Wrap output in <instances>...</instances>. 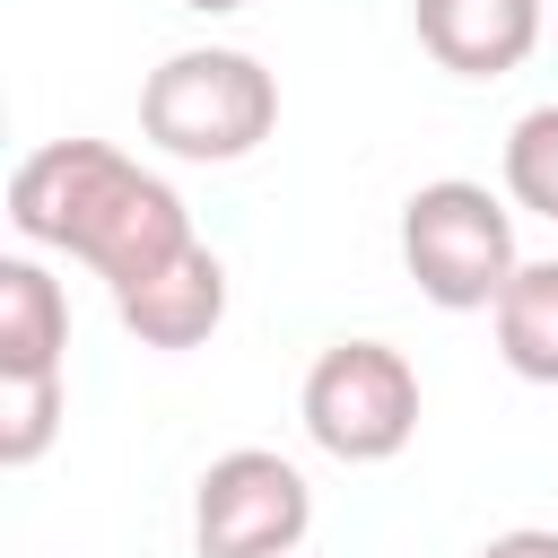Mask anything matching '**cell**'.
<instances>
[{"mask_svg": "<svg viewBox=\"0 0 558 558\" xmlns=\"http://www.w3.org/2000/svg\"><path fill=\"white\" fill-rule=\"evenodd\" d=\"M279 122V78L235 52V44H192V52H166L148 78H140V131L166 148V157H192V166H235L270 140Z\"/></svg>", "mask_w": 558, "mask_h": 558, "instance_id": "1", "label": "cell"}, {"mask_svg": "<svg viewBox=\"0 0 558 558\" xmlns=\"http://www.w3.org/2000/svg\"><path fill=\"white\" fill-rule=\"evenodd\" d=\"M401 270L418 279L427 305L445 314H480L506 296V279L523 270L514 262V218L497 209L488 183H462V174H436L401 201Z\"/></svg>", "mask_w": 558, "mask_h": 558, "instance_id": "2", "label": "cell"}, {"mask_svg": "<svg viewBox=\"0 0 558 558\" xmlns=\"http://www.w3.org/2000/svg\"><path fill=\"white\" fill-rule=\"evenodd\" d=\"M183 9H244V0H183Z\"/></svg>", "mask_w": 558, "mask_h": 558, "instance_id": "14", "label": "cell"}, {"mask_svg": "<svg viewBox=\"0 0 558 558\" xmlns=\"http://www.w3.org/2000/svg\"><path fill=\"white\" fill-rule=\"evenodd\" d=\"M61 349H70V305H61L52 270L9 253L0 262V384L61 375Z\"/></svg>", "mask_w": 558, "mask_h": 558, "instance_id": "9", "label": "cell"}, {"mask_svg": "<svg viewBox=\"0 0 558 558\" xmlns=\"http://www.w3.org/2000/svg\"><path fill=\"white\" fill-rule=\"evenodd\" d=\"M480 558H558V532H541V523H514V532H497Z\"/></svg>", "mask_w": 558, "mask_h": 558, "instance_id": "13", "label": "cell"}, {"mask_svg": "<svg viewBox=\"0 0 558 558\" xmlns=\"http://www.w3.org/2000/svg\"><path fill=\"white\" fill-rule=\"evenodd\" d=\"M113 314H122V331H131L140 349H201V340L227 323V262H218L209 244H192V253H174L157 279L122 288Z\"/></svg>", "mask_w": 558, "mask_h": 558, "instance_id": "8", "label": "cell"}, {"mask_svg": "<svg viewBox=\"0 0 558 558\" xmlns=\"http://www.w3.org/2000/svg\"><path fill=\"white\" fill-rule=\"evenodd\" d=\"M488 323H497V357L523 384H558V262H523L488 305Z\"/></svg>", "mask_w": 558, "mask_h": 558, "instance_id": "10", "label": "cell"}, {"mask_svg": "<svg viewBox=\"0 0 558 558\" xmlns=\"http://www.w3.org/2000/svg\"><path fill=\"white\" fill-rule=\"evenodd\" d=\"M305 436L340 462H392L418 436V375L392 340H331L305 366Z\"/></svg>", "mask_w": 558, "mask_h": 558, "instance_id": "3", "label": "cell"}, {"mask_svg": "<svg viewBox=\"0 0 558 558\" xmlns=\"http://www.w3.org/2000/svg\"><path fill=\"white\" fill-rule=\"evenodd\" d=\"M52 436H61V375L0 384V462H9V471H26Z\"/></svg>", "mask_w": 558, "mask_h": 558, "instance_id": "12", "label": "cell"}, {"mask_svg": "<svg viewBox=\"0 0 558 558\" xmlns=\"http://www.w3.org/2000/svg\"><path fill=\"white\" fill-rule=\"evenodd\" d=\"M506 192L541 218H558V105H532L506 131Z\"/></svg>", "mask_w": 558, "mask_h": 558, "instance_id": "11", "label": "cell"}, {"mask_svg": "<svg viewBox=\"0 0 558 558\" xmlns=\"http://www.w3.org/2000/svg\"><path fill=\"white\" fill-rule=\"evenodd\" d=\"M305 523H314V488L270 445L218 453L192 488V549L201 558H296Z\"/></svg>", "mask_w": 558, "mask_h": 558, "instance_id": "4", "label": "cell"}, {"mask_svg": "<svg viewBox=\"0 0 558 558\" xmlns=\"http://www.w3.org/2000/svg\"><path fill=\"white\" fill-rule=\"evenodd\" d=\"M131 157L105 148V140H44L35 157H17L9 174V227L35 235V244H61L78 253V235L96 227V209L122 192Z\"/></svg>", "mask_w": 558, "mask_h": 558, "instance_id": "5", "label": "cell"}, {"mask_svg": "<svg viewBox=\"0 0 558 558\" xmlns=\"http://www.w3.org/2000/svg\"><path fill=\"white\" fill-rule=\"evenodd\" d=\"M174 253H192V218H183V201H174V183H157V174H122V192L96 209V227L78 235V262L122 296V288H140V279H157Z\"/></svg>", "mask_w": 558, "mask_h": 558, "instance_id": "6", "label": "cell"}, {"mask_svg": "<svg viewBox=\"0 0 558 558\" xmlns=\"http://www.w3.org/2000/svg\"><path fill=\"white\" fill-rule=\"evenodd\" d=\"M410 17L453 78H506L541 44V0H410Z\"/></svg>", "mask_w": 558, "mask_h": 558, "instance_id": "7", "label": "cell"}]
</instances>
